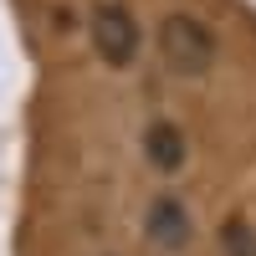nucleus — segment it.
<instances>
[{
    "label": "nucleus",
    "mask_w": 256,
    "mask_h": 256,
    "mask_svg": "<svg viewBox=\"0 0 256 256\" xmlns=\"http://www.w3.org/2000/svg\"><path fill=\"white\" fill-rule=\"evenodd\" d=\"M159 52L169 62V72L180 77H205L216 62V36H210L195 16H164L159 26Z\"/></svg>",
    "instance_id": "obj_1"
},
{
    "label": "nucleus",
    "mask_w": 256,
    "mask_h": 256,
    "mask_svg": "<svg viewBox=\"0 0 256 256\" xmlns=\"http://www.w3.org/2000/svg\"><path fill=\"white\" fill-rule=\"evenodd\" d=\"M88 31H92V46H98V56L108 67H128L138 56V26H134V16L123 6H98Z\"/></svg>",
    "instance_id": "obj_2"
},
{
    "label": "nucleus",
    "mask_w": 256,
    "mask_h": 256,
    "mask_svg": "<svg viewBox=\"0 0 256 256\" xmlns=\"http://www.w3.org/2000/svg\"><path fill=\"white\" fill-rule=\"evenodd\" d=\"M144 230H148V241L164 246V251H180L190 241V216H184V205L174 195H159L154 205H148V216H144Z\"/></svg>",
    "instance_id": "obj_3"
},
{
    "label": "nucleus",
    "mask_w": 256,
    "mask_h": 256,
    "mask_svg": "<svg viewBox=\"0 0 256 256\" xmlns=\"http://www.w3.org/2000/svg\"><path fill=\"white\" fill-rule=\"evenodd\" d=\"M144 154H148L154 169L174 174V169L184 164V138H180V128L169 123V118H154V123H148V134H144Z\"/></svg>",
    "instance_id": "obj_4"
},
{
    "label": "nucleus",
    "mask_w": 256,
    "mask_h": 256,
    "mask_svg": "<svg viewBox=\"0 0 256 256\" xmlns=\"http://www.w3.org/2000/svg\"><path fill=\"white\" fill-rule=\"evenodd\" d=\"M220 241H226V256H256V230H251L246 220H236V216L226 220Z\"/></svg>",
    "instance_id": "obj_5"
}]
</instances>
